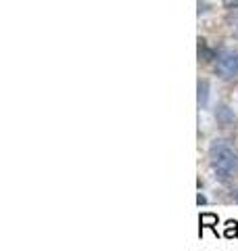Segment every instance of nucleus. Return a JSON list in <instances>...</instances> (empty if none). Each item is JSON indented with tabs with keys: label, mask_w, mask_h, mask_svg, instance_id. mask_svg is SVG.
<instances>
[{
	"label": "nucleus",
	"mask_w": 238,
	"mask_h": 251,
	"mask_svg": "<svg viewBox=\"0 0 238 251\" xmlns=\"http://www.w3.org/2000/svg\"><path fill=\"white\" fill-rule=\"evenodd\" d=\"M209 157H211V166L217 174V180L228 182V178L232 176V172L238 168L236 149L230 145L228 140H213V145L209 149Z\"/></svg>",
	"instance_id": "f257e3e1"
},
{
	"label": "nucleus",
	"mask_w": 238,
	"mask_h": 251,
	"mask_svg": "<svg viewBox=\"0 0 238 251\" xmlns=\"http://www.w3.org/2000/svg\"><path fill=\"white\" fill-rule=\"evenodd\" d=\"M219 74L224 77H234L238 75V54H228V57L219 59Z\"/></svg>",
	"instance_id": "f03ea898"
},
{
	"label": "nucleus",
	"mask_w": 238,
	"mask_h": 251,
	"mask_svg": "<svg viewBox=\"0 0 238 251\" xmlns=\"http://www.w3.org/2000/svg\"><path fill=\"white\" fill-rule=\"evenodd\" d=\"M215 120H217L219 126H224V128L236 126V115H234V111L228 105H217V109H215Z\"/></svg>",
	"instance_id": "7ed1b4c3"
},
{
	"label": "nucleus",
	"mask_w": 238,
	"mask_h": 251,
	"mask_svg": "<svg viewBox=\"0 0 238 251\" xmlns=\"http://www.w3.org/2000/svg\"><path fill=\"white\" fill-rule=\"evenodd\" d=\"M217 222H219V218L215 214H201V218H198V224H201V237H203V228H211L217 234V228H215Z\"/></svg>",
	"instance_id": "20e7f679"
},
{
	"label": "nucleus",
	"mask_w": 238,
	"mask_h": 251,
	"mask_svg": "<svg viewBox=\"0 0 238 251\" xmlns=\"http://www.w3.org/2000/svg\"><path fill=\"white\" fill-rule=\"evenodd\" d=\"M209 99V82L207 80H198V105L205 107Z\"/></svg>",
	"instance_id": "39448f33"
},
{
	"label": "nucleus",
	"mask_w": 238,
	"mask_h": 251,
	"mask_svg": "<svg viewBox=\"0 0 238 251\" xmlns=\"http://www.w3.org/2000/svg\"><path fill=\"white\" fill-rule=\"evenodd\" d=\"M198 57H201L203 61H211L213 57H215V52H213L211 49H207V42L205 40H198Z\"/></svg>",
	"instance_id": "423d86ee"
},
{
	"label": "nucleus",
	"mask_w": 238,
	"mask_h": 251,
	"mask_svg": "<svg viewBox=\"0 0 238 251\" xmlns=\"http://www.w3.org/2000/svg\"><path fill=\"white\" fill-rule=\"evenodd\" d=\"M224 237H226V239H236V237H238V224L234 222V220H228V222H226Z\"/></svg>",
	"instance_id": "0eeeda50"
},
{
	"label": "nucleus",
	"mask_w": 238,
	"mask_h": 251,
	"mask_svg": "<svg viewBox=\"0 0 238 251\" xmlns=\"http://www.w3.org/2000/svg\"><path fill=\"white\" fill-rule=\"evenodd\" d=\"M196 203H198V205H205V203H207V197H205V195H201V193H198V197H196Z\"/></svg>",
	"instance_id": "6e6552de"
},
{
	"label": "nucleus",
	"mask_w": 238,
	"mask_h": 251,
	"mask_svg": "<svg viewBox=\"0 0 238 251\" xmlns=\"http://www.w3.org/2000/svg\"><path fill=\"white\" fill-rule=\"evenodd\" d=\"M226 4H234V6H238V0H226Z\"/></svg>",
	"instance_id": "1a4fd4ad"
},
{
	"label": "nucleus",
	"mask_w": 238,
	"mask_h": 251,
	"mask_svg": "<svg viewBox=\"0 0 238 251\" xmlns=\"http://www.w3.org/2000/svg\"><path fill=\"white\" fill-rule=\"evenodd\" d=\"M234 201H236V203H238V193H234Z\"/></svg>",
	"instance_id": "9d476101"
}]
</instances>
